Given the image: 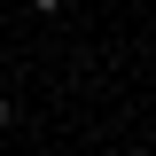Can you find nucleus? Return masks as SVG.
Here are the masks:
<instances>
[{"instance_id": "1", "label": "nucleus", "mask_w": 156, "mask_h": 156, "mask_svg": "<svg viewBox=\"0 0 156 156\" xmlns=\"http://www.w3.org/2000/svg\"><path fill=\"white\" fill-rule=\"evenodd\" d=\"M31 8H62V0H31Z\"/></svg>"}, {"instance_id": "2", "label": "nucleus", "mask_w": 156, "mask_h": 156, "mask_svg": "<svg viewBox=\"0 0 156 156\" xmlns=\"http://www.w3.org/2000/svg\"><path fill=\"white\" fill-rule=\"evenodd\" d=\"M0 125H8V101H0Z\"/></svg>"}]
</instances>
